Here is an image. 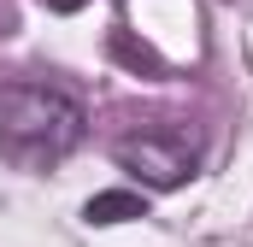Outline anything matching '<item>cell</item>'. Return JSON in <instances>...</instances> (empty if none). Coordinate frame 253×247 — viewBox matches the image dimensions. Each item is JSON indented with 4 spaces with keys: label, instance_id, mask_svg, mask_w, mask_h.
<instances>
[{
    "label": "cell",
    "instance_id": "3",
    "mask_svg": "<svg viewBox=\"0 0 253 247\" xmlns=\"http://www.w3.org/2000/svg\"><path fill=\"white\" fill-rule=\"evenodd\" d=\"M124 218H147V194H129V188H106L83 206V224H124Z\"/></svg>",
    "mask_w": 253,
    "mask_h": 247
},
{
    "label": "cell",
    "instance_id": "1",
    "mask_svg": "<svg viewBox=\"0 0 253 247\" xmlns=\"http://www.w3.org/2000/svg\"><path fill=\"white\" fill-rule=\"evenodd\" d=\"M88 135L83 100L59 82H0V153L18 165H53Z\"/></svg>",
    "mask_w": 253,
    "mask_h": 247
},
{
    "label": "cell",
    "instance_id": "2",
    "mask_svg": "<svg viewBox=\"0 0 253 247\" xmlns=\"http://www.w3.org/2000/svg\"><path fill=\"white\" fill-rule=\"evenodd\" d=\"M112 159L124 165L129 177H141V183L153 188H183L200 171V147H194L183 129H135V135H124L118 147H112Z\"/></svg>",
    "mask_w": 253,
    "mask_h": 247
}]
</instances>
